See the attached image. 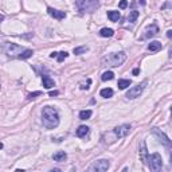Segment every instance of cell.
I'll list each match as a JSON object with an SVG mask.
<instances>
[{
  "label": "cell",
  "mask_w": 172,
  "mask_h": 172,
  "mask_svg": "<svg viewBox=\"0 0 172 172\" xmlns=\"http://www.w3.org/2000/svg\"><path fill=\"white\" fill-rule=\"evenodd\" d=\"M66 157H67V155H66L65 151H58V152H55V153L53 155V160L54 161H58V163L65 161Z\"/></svg>",
  "instance_id": "13"
},
{
  "label": "cell",
  "mask_w": 172,
  "mask_h": 172,
  "mask_svg": "<svg viewBox=\"0 0 172 172\" xmlns=\"http://www.w3.org/2000/svg\"><path fill=\"white\" fill-rule=\"evenodd\" d=\"M127 5H128L127 0H121V2H120V8H127Z\"/></svg>",
  "instance_id": "28"
},
{
  "label": "cell",
  "mask_w": 172,
  "mask_h": 172,
  "mask_svg": "<svg viewBox=\"0 0 172 172\" xmlns=\"http://www.w3.org/2000/svg\"><path fill=\"white\" fill-rule=\"evenodd\" d=\"M77 7L81 12H94L100 7V0H77Z\"/></svg>",
  "instance_id": "3"
},
{
  "label": "cell",
  "mask_w": 172,
  "mask_h": 172,
  "mask_svg": "<svg viewBox=\"0 0 172 172\" xmlns=\"http://www.w3.org/2000/svg\"><path fill=\"white\" fill-rule=\"evenodd\" d=\"M100 35L101 36H104V38H110V36H113L114 35V31L112 30V28H102L101 31H100Z\"/></svg>",
  "instance_id": "17"
},
{
  "label": "cell",
  "mask_w": 172,
  "mask_h": 172,
  "mask_svg": "<svg viewBox=\"0 0 172 172\" xmlns=\"http://www.w3.org/2000/svg\"><path fill=\"white\" fill-rule=\"evenodd\" d=\"M161 47H163V46H161V43H160V42H157V41L151 42L149 45H148V50H149V51H153V53H155V51H159Z\"/></svg>",
  "instance_id": "16"
},
{
  "label": "cell",
  "mask_w": 172,
  "mask_h": 172,
  "mask_svg": "<svg viewBox=\"0 0 172 172\" xmlns=\"http://www.w3.org/2000/svg\"><path fill=\"white\" fill-rule=\"evenodd\" d=\"M139 11H136V10H133V11H131L129 12V15H128V22H131V23H134L136 22V19L139 18Z\"/></svg>",
  "instance_id": "19"
},
{
  "label": "cell",
  "mask_w": 172,
  "mask_h": 172,
  "mask_svg": "<svg viewBox=\"0 0 172 172\" xmlns=\"http://www.w3.org/2000/svg\"><path fill=\"white\" fill-rule=\"evenodd\" d=\"M110 167V163L108 160H97L89 167V171L91 172H105L108 171V168Z\"/></svg>",
  "instance_id": "6"
},
{
  "label": "cell",
  "mask_w": 172,
  "mask_h": 172,
  "mask_svg": "<svg viewBox=\"0 0 172 172\" xmlns=\"http://www.w3.org/2000/svg\"><path fill=\"white\" fill-rule=\"evenodd\" d=\"M47 12H48V15H51L53 18L58 19V20H61V19H65L66 18V12H65V11L55 10V8H53V7H48L47 8Z\"/></svg>",
  "instance_id": "12"
},
{
  "label": "cell",
  "mask_w": 172,
  "mask_h": 172,
  "mask_svg": "<svg viewBox=\"0 0 172 172\" xmlns=\"http://www.w3.org/2000/svg\"><path fill=\"white\" fill-rule=\"evenodd\" d=\"M3 50H4V53L7 54L8 57H15V55H18V58H19V55H20V54L26 50V48H23V47H20V46L15 45V43L4 42V43H3Z\"/></svg>",
  "instance_id": "4"
},
{
  "label": "cell",
  "mask_w": 172,
  "mask_h": 172,
  "mask_svg": "<svg viewBox=\"0 0 172 172\" xmlns=\"http://www.w3.org/2000/svg\"><path fill=\"white\" fill-rule=\"evenodd\" d=\"M157 32H159V27H157L156 24H151L147 27V30H145V34L143 35V39H149L152 36L157 35Z\"/></svg>",
  "instance_id": "11"
},
{
  "label": "cell",
  "mask_w": 172,
  "mask_h": 172,
  "mask_svg": "<svg viewBox=\"0 0 172 172\" xmlns=\"http://www.w3.org/2000/svg\"><path fill=\"white\" fill-rule=\"evenodd\" d=\"M145 85H147V81H143L141 84H139V85L133 86L132 89H129L128 93H127V98L133 100V98H137V97H140V94H141L143 90H144Z\"/></svg>",
  "instance_id": "7"
},
{
  "label": "cell",
  "mask_w": 172,
  "mask_h": 172,
  "mask_svg": "<svg viewBox=\"0 0 172 172\" xmlns=\"http://www.w3.org/2000/svg\"><path fill=\"white\" fill-rule=\"evenodd\" d=\"M131 132V125L129 124H124L120 125V127H116L113 129V134L116 136V139H122Z\"/></svg>",
  "instance_id": "8"
},
{
  "label": "cell",
  "mask_w": 172,
  "mask_h": 172,
  "mask_svg": "<svg viewBox=\"0 0 172 172\" xmlns=\"http://www.w3.org/2000/svg\"><path fill=\"white\" fill-rule=\"evenodd\" d=\"M108 18L110 19L112 22H118L120 18H121V15H120L118 11H109V12H108Z\"/></svg>",
  "instance_id": "15"
},
{
  "label": "cell",
  "mask_w": 172,
  "mask_h": 172,
  "mask_svg": "<svg viewBox=\"0 0 172 172\" xmlns=\"http://www.w3.org/2000/svg\"><path fill=\"white\" fill-rule=\"evenodd\" d=\"M89 48H88V46H81V47H75L73 50V53L75 54V55H79V54H84V53H86Z\"/></svg>",
  "instance_id": "23"
},
{
  "label": "cell",
  "mask_w": 172,
  "mask_h": 172,
  "mask_svg": "<svg viewBox=\"0 0 172 172\" xmlns=\"http://www.w3.org/2000/svg\"><path fill=\"white\" fill-rule=\"evenodd\" d=\"M139 3H140V4L144 5V4H145V0H139Z\"/></svg>",
  "instance_id": "35"
},
{
  "label": "cell",
  "mask_w": 172,
  "mask_h": 172,
  "mask_svg": "<svg viewBox=\"0 0 172 172\" xmlns=\"http://www.w3.org/2000/svg\"><path fill=\"white\" fill-rule=\"evenodd\" d=\"M100 94H101V97H104V98H110V97L113 96V90H112L110 88L102 89V90L100 91Z\"/></svg>",
  "instance_id": "20"
},
{
  "label": "cell",
  "mask_w": 172,
  "mask_h": 172,
  "mask_svg": "<svg viewBox=\"0 0 172 172\" xmlns=\"http://www.w3.org/2000/svg\"><path fill=\"white\" fill-rule=\"evenodd\" d=\"M148 167L152 171H160L163 167V159L159 153H153L148 157Z\"/></svg>",
  "instance_id": "5"
},
{
  "label": "cell",
  "mask_w": 172,
  "mask_h": 172,
  "mask_svg": "<svg viewBox=\"0 0 172 172\" xmlns=\"http://www.w3.org/2000/svg\"><path fill=\"white\" fill-rule=\"evenodd\" d=\"M152 133H153L155 136H156V139L159 140V143H161V144L164 145V147H171V145H172L171 140L168 139V137L165 136V134L163 133L161 131H159L157 128H153V129H152Z\"/></svg>",
  "instance_id": "9"
},
{
  "label": "cell",
  "mask_w": 172,
  "mask_h": 172,
  "mask_svg": "<svg viewBox=\"0 0 172 172\" xmlns=\"http://www.w3.org/2000/svg\"><path fill=\"white\" fill-rule=\"evenodd\" d=\"M32 54H34V51L32 50H30V48H26L24 51L19 55V59H27V58H30V57H32Z\"/></svg>",
  "instance_id": "21"
},
{
  "label": "cell",
  "mask_w": 172,
  "mask_h": 172,
  "mask_svg": "<svg viewBox=\"0 0 172 172\" xmlns=\"http://www.w3.org/2000/svg\"><path fill=\"white\" fill-rule=\"evenodd\" d=\"M58 94H59V91H51V93H50V97H54V96H58Z\"/></svg>",
  "instance_id": "29"
},
{
  "label": "cell",
  "mask_w": 172,
  "mask_h": 172,
  "mask_svg": "<svg viewBox=\"0 0 172 172\" xmlns=\"http://www.w3.org/2000/svg\"><path fill=\"white\" fill-rule=\"evenodd\" d=\"M42 121L45 128L54 129L59 125V114L58 110L53 106H45L42 110Z\"/></svg>",
  "instance_id": "1"
},
{
  "label": "cell",
  "mask_w": 172,
  "mask_h": 172,
  "mask_svg": "<svg viewBox=\"0 0 172 172\" xmlns=\"http://www.w3.org/2000/svg\"><path fill=\"white\" fill-rule=\"evenodd\" d=\"M113 78H114V74L112 73V71H105L101 77L102 81H110V79H113Z\"/></svg>",
  "instance_id": "24"
},
{
  "label": "cell",
  "mask_w": 172,
  "mask_h": 172,
  "mask_svg": "<svg viewBox=\"0 0 172 172\" xmlns=\"http://www.w3.org/2000/svg\"><path fill=\"white\" fill-rule=\"evenodd\" d=\"M167 36H168V38H172V30H170L167 32Z\"/></svg>",
  "instance_id": "34"
},
{
  "label": "cell",
  "mask_w": 172,
  "mask_h": 172,
  "mask_svg": "<svg viewBox=\"0 0 172 172\" xmlns=\"http://www.w3.org/2000/svg\"><path fill=\"white\" fill-rule=\"evenodd\" d=\"M139 155H140V161L143 164H147L148 163V149H147V144L145 141H141L140 143V151H139Z\"/></svg>",
  "instance_id": "10"
},
{
  "label": "cell",
  "mask_w": 172,
  "mask_h": 172,
  "mask_svg": "<svg viewBox=\"0 0 172 172\" xmlns=\"http://www.w3.org/2000/svg\"><path fill=\"white\" fill-rule=\"evenodd\" d=\"M171 118H172V106H171Z\"/></svg>",
  "instance_id": "36"
},
{
  "label": "cell",
  "mask_w": 172,
  "mask_h": 172,
  "mask_svg": "<svg viewBox=\"0 0 172 172\" xmlns=\"http://www.w3.org/2000/svg\"><path fill=\"white\" fill-rule=\"evenodd\" d=\"M125 59H127V54L120 51V53H112V54L105 55L102 58L101 63L105 67H118V66H121L124 63Z\"/></svg>",
  "instance_id": "2"
},
{
  "label": "cell",
  "mask_w": 172,
  "mask_h": 172,
  "mask_svg": "<svg viewBox=\"0 0 172 172\" xmlns=\"http://www.w3.org/2000/svg\"><path fill=\"white\" fill-rule=\"evenodd\" d=\"M50 57H51V58H55V57H58V53H51Z\"/></svg>",
  "instance_id": "33"
},
{
  "label": "cell",
  "mask_w": 172,
  "mask_h": 172,
  "mask_svg": "<svg viewBox=\"0 0 172 172\" xmlns=\"http://www.w3.org/2000/svg\"><path fill=\"white\" fill-rule=\"evenodd\" d=\"M131 84H132L131 79H118V88L122 89V90H124V89H127Z\"/></svg>",
  "instance_id": "22"
},
{
  "label": "cell",
  "mask_w": 172,
  "mask_h": 172,
  "mask_svg": "<svg viewBox=\"0 0 172 172\" xmlns=\"http://www.w3.org/2000/svg\"><path fill=\"white\" fill-rule=\"evenodd\" d=\"M91 117V110H82L79 113V118L81 120H89Z\"/></svg>",
  "instance_id": "25"
},
{
  "label": "cell",
  "mask_w": 172,
  "mask_h": 172,
  "mask_svg": "<svg viewBox=\"0 0 172 172\" xmlns=\"http://www.w3.org/2000/svg\"><path fill=\"white\" fill-rule=\"evenodd\" d=\"M42 81H43V86H45L46 89H51V88L55 86V82H54L48 75H42Z\"/></svg>",
  "instance_id": "14"
},
{
  "label": "cell",
  "mask_w": 172,
  "mask_h": 172,
  "mask_svg": "<svg viewBox=\"0 0 172 172\" xmlns=\"http://www.w3.org/2000/svg\"><path fill=\"white\" fill-rule=\"evenodd\" d=\"M139 73H140V69H134L133 70V75H137Z\"/></svg>",
  "instance_id": "31"
},
{
  "label": "cell",
  "mask_w": 172,
  "mask_h": 172,
  "mask_svg": "<svg viewBox=\"0 0 172 172\" xmlns=\"http://www.w3.org/2000/svg\"><path fill=\"white\" fill-rule=\"evenodd\" d=\"M88 133H89V128L86 127V125H81V127L77 129V136L78 137H84Z\"/></svg>",
  "instance_id": "18"
},
{
  "label": "cell",
  "mask_w": 172,
  "mask_h": 172,
  "mask_svg": "<svg viewBox=\"0 0 172 172\" xmlns=\"http://www.w3.org/2000/svg\"><path fill=\"white\" fill-rule=\"evenodd\" d=\"M38 96H42V91H34V93H30L27 96V100H34V98H36Z\"/></svg>",
  "instance_id": "27"
},
{
  "label": "cell",
  "mask_w": 172,
  "mask_h": 172,
  "mask_svg": "<svg viewBox=\"0 0 172 172\" xmlns=\"http://www.w3.org/2000/svg\"><path fill=\"white\" fill-rule=\"evenodd\" d=\"M168 57H170V59H172V46L170 47V50H168Z\"/></svg>",
  "instance_id": "30"
},
{
  "label": "cell",
  "mask_w": 172,
  "mask_h": 172,
  "mask_svg": "<svg viewBox=\"0 0 172 172\" xmlns=\"http://www.w3.org/2000/svg\"><path fill=\"white\" fill-rule=\"evenodd\" d=\"M67 55H69V54L66 53V51H61V53H58V57H57V58H58V62H63L65 58H67Z\"/></svg>",
  "instance_id": "26"
},
{
  "label": "cell",
  "mask_w": 172,
  "mask_h": 172,
  "mask_svg": "<svg viewBox=\"0 0 172 172\" xmlns=\"http://www.w3.org/2000/svg\"><path fill=\"white\" fill-rule=\"evenodd\" d=\"M170 163L172 165V145H171V152H170Z\"/></svg>",
  "instance_id": "32"
}]
</instances>
